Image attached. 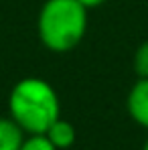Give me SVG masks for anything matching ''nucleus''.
Wrapping results in <instances>:
<instances>
[{
	"label": "nucleus",
	"mask_w": 148,
	"mask_h": 150,
	"mask_svg": "<svg viewBox=\"0 0 148 150\" xmlns=\"http://www.w3.org/2000/svg\"><path fill=\"white\" fill-rule=\"evenodd\" d=\"M77 2H79L81 6H85L87 10H93V8H99L106 0H77Z\"/></svg>",
	"instance_id": "obj_8"
},
{
	"label": "nucleus",
	"mask_w": 148,
	"mask_h": 150,
	"mask_svg": "<svg viewBox=\"0 0 148 150\" xmlns=\"http://www.w3.org/2000/svg\"><path fill=\"white\" fill-rule=\"evenodd\" d=\"M87 8L77 0H45L37 16V35L51 53L73 51L87 33Z\"/></svg>",
	"instance_id": "obj_2"
},
{
	"label": "nucleus",
	"mask_w": 148,
	"mask_h": 150,
	"mask_svg": "<svg viewBox=\"0 0 148 150\" xmlns=\"http://www.w3.org/2000/svg\"><path fill=\"white\" fill-rule=\"evenodd\" d=\"M126 112L134 124L148 130V77H138L128 89Z\"/></svg>",
	"instance_id": "obj_3"
},
{
	"label": "nucleus",
	"mask_w": 148,
	"mask_h": 150,
	"mask_svg": "<svg viewBox=\"0 0 148 150\" xmlns=\"http://www.w3.org/2000/svg\"><path fill=\"white\" fill-rule=\"evenodd\" d=\"M18 150H57L45 134H26Z\"/></svg>",
	"instance_id": "obj_7"
},
{
	"label": "nucleus",
	"mask_w": 148,
	"mask_h": 150,
	"mask_svg": "<svg viewBox=\"0 0 148 150\" xmlns=\"http://www.w3.org/2000/svg\"><path fill=\"white\" fill-rule=\"evenodd\" d=\"M45 136L51 140V144L57 150H69L77 140V130L69 120L57 118L53 124L49 126V130L45 132Z\"/></svg>",
	"instance_id": "obj_4"
},
{
	"label": "nucleus",
	"mask_w": 148,
	"mask_h": 150,
	"mask_svg": "<svg viewBox=\"0 0 148 150\" xmlns=\"http://www.w3.org/2000/svg\"><path fill=\"white\" fill-rule=\"evenodd\" d=\"M8 118L25 134H45L61 118V100L57 89L43 77H23L8 93Z\"/></svg>",
	"instance_id": "obj_1"
},
{
	"label": "nucleus",
	"mask_w": 148,
	"mask_h": 150,
	"mask_svg": "<svg viewBox=\"0 0 148 150\" xmlns=\"http://www.w3.org/2000/svg\"><path fill=\"white\" fill-rule=\"evenodd\" d=\"M142 150H148V138H146V142H144V146H142Z\"/></svg>",
	"instance_id": "obj_9"
},
{
	"label": "nucleus",
	"mask_w": 148,
	"mask_h": 150,
	"mask_svg": "<svg viewBox=\"0 0 148 150\" xmlns=\"http://www.w3.org/2000/svg\"><path fill=\"white\" fill-rule=\"evenodd\" d=\"M132 69L136 77H148V39L142 41L132 57Z\"/></svg>",
	"instance_id": "obj_6"
},
{
	"label": "nucleus",
	"mask_w": 148,
	"mask_h": 150,
	"mask_svg": "<svg viewBox=\"0 0 148 150\" xmlns=\"http://www.w3.org/2000/svg\"><path fill=\"white\" fill-rule=\"evenodd\" d=\"M26 134L12 118H0V150H18Z\"/></svg>",
	"instance_id": "obj_5"
}]
</instances>
